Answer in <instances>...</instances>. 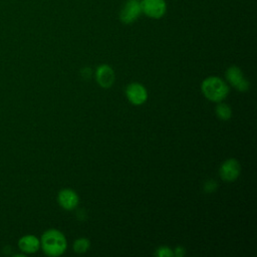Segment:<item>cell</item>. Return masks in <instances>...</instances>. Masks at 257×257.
Returning a JSON list of instances; mask_svg holds the SVG:
<instances>
[{
    "instance_id": "6da1fadb",
    "label": "cell",
    "mask_w": 257,
    "mask_h": 257,
    "mask_svg": "<svg viewBox=\"0 0 257 257\" xmlns=\"http://www.w3.org/2000/svg\"><path fill=\"white\" fill-rule=\"evenodd\" d=\"M40 246L46 255L59 256L64 253L67 247V242L60 231L56 229H49L42 234Z\"/></svg>"
},
{
    "instance_id": "7a4b0ae2",
    "label": "cell",
    "mask_w": 257,
    "mask_h": 257,
    "mask_svg": "<svg viewBox=\"0 0 257 257\" xmlns=\"http://www.w3.org/2000/svg\"><path fill=\"white\" fill-rule=\"evenodd\" d=\"M201 88L204 95L208 99L215 102L223 100L229 92V87L226 82L217 76H210L205 78L202 82Z\"/></svg>"
},
{
    "instance_id": "3957f363",
    "label": "cell",
    "mask_w": 257,
    "mask_h": 257,
    "mask_svg": "<svg viewBox=\"0 0 257 257\" xmlns=\"http://www.w3.org/2000/svg\"><path fill=\"white\" fill-rule=\"evenodd\" d=\"M228 81L239 91H246L249 88V81L244 76L242 70L237 66H230L226 71Z\"/></svg>"
},
{
    "instance_id": "277c9868",
    "label": "cell",
    "mask_w": 257,
    "mask_h": 257,
    "mask_svg": "<svg viewBox=\"0 0 257 257\" xmlns=\"http://www.w3.org/2000/svg\"><path fill=\"white\" fill-rule=\"evenodd\" d=\"M142 13V6L139 0H127L120 11V20L130 24L136 21Z\"/></svg>"
},
{
    "instance_id": "5b68a950",
    "label": "cell",
    "mask_w": 257,
    "mask_h": 257,
    "mask_svg": "<svg viewBox=\"0 0 257 257\" xmlns=\"http://www.w3.org/2000/svg\"><path fill=\"white\" fill-rule=\"evenodd\" d=\"M125 95L127 99L136 105L143 104L148 98V92L144 85L138 82H133L126 86Z\"/></svg>"
},
{
    "instance_id": "8992f818",
    "label": "cell",
    "mask_w": 257,
    "mask_h": 257,
    "mask_svg": "<svg viewBox=\"0 0 257 257\" xmlns=\"http://www.w3.org/2000/svg\"><path fill=\"white\" fill-rule=\"evenodd\" d=\"M142 12L152 18H160L166 12V2L164 0H143L141 2Z\"/></svg>"
},
{
    "instance_id": "52a82bcc",
    "label": "cell",
    "mask_w": 257,
    "mask_h": 257,
    "mask_svg": "<svg viewBox=\"0 0 257 257\" xmlns=\"http://www.w3.org/2000/svg\"><path fill=\"white\" fill-rule=\"evenodd\" d=\"M241 167L237 160L229 159L225 161L220 167V176L224 181H235L240 175Z\"/></svg>"
},
{
    "instance_id": "ba28073f",
    "label": "cell",
    "mask_w": 257,
    "mask_h": 257,
    "mask_svg": "<svg viewBox=\"0 0 257 257\" xmlns=\"http://www.w3.org/2000/svg\"><path fill=\"white\" fill-rule=\"evenodd\" d=\"M95 77L98 84L104 88H108L114 81V72L107 64H101L96 68Z\"/></svg>"
},
{
    "instance_id": "9c48e42d",
    "label": "cell",
    "mask_w": 257,
    "mask_h": 257,
    "mask_svg": "<svg viewBox=\"0 0 257 257\" xmlns=\"http://www.w3.org/2000/svg\"><path fill=\"white\" fill-rule=\"evenodd\" d=\"M59 205L65 210H72L78 204V196L71 189H63L57 195Z\"/></svg>"
},
{
    "instance_id": "30bf717a",
    "label": "cell",
    "mask_w": 257,
    "mask_h": 257,
    "mask_svg": "<svg viewBox=\"0 0 257 257\" xmlns=\"http://www.w3.org/2000/svg\"><path fill=\"white\" fill-rule=\"evenodd\" d=\"M19 249L27 254H32L38 251L40 240L34 235H24L18 241Z\"/></svg>"
},
{
    "instance_id": "8fae6325",
    "label": "cell",
    "mask_w": 257,
    "mask_h": 257,
    "mask_svg": "<svg viewBox=\"0 0 257 257\" xmlns=\"http://www.w3.org/2000/svg\"><path fill=\"white\" fill-rule=\"evenodd\" d=\"M216 114L218 117L222 120H227L232 115V109L231 107L226 103H219L216 106Z\"/></svg>"
},
{
    "instance_id": "7c38bea8",
    "label": "cell",
    "mask_w": 257,
    "mask_h": 257,
    "mask_svg": "<svg viewBox=\"0 0 257 257\" xmlns=\"http://www.w3.org/2000/svg\"><path fill=\"white\" fill-rule=\"evenodd\" d=\"M88 247H89V241L85 238H79L75 240L73 244V249L76 253H84L85 251H87Z\"/></svg>"
},
{
    "instance_id": "4fadbf2b",
    "label": "cell",
    "mask_w": 257,
    "mask_h": 257,
    "mask_svg": "<svg viewBox=\"0 0 257 257\" xmlns=\"http://www.w3.org/2000/svg\"><path fill=\"white\" fill-rule=\"evenodd\" d=\"M156 255L159 257H173L174 252L169 247H160L157 249Z\"/></svg>"
},
{
    "instance_id": "5bb4252c",
    "label": "cell",
    "mask_w": 257,
    "mask_h": 257,
    "mask_svg": "<svg viewBox=\"0 0 257 257\" xmlns=\"http://www.w3.org/2000/svg\"><path fill=\"white\" fill-rule=\"evenodd\" d=\"M215 189H216V183L213 180H210L205 184V191L206 192L210 193V192H213Z\"/></svg>"
},
{
    "instance_id": "9a60e30c",
    "label": "cell",
    "mask_w": 257,
    "mask_h": 257,
    "mask_svg": "<svg viewBox=\"0 0 257 257\" xmlns=\"http://www.w3.org/2000/svg\"><path fill=\"white\" fill-rule=\"evenodd\" d=\"M184 254H185V250H184V248H182V247H177V248L175 249L174 256L176 255V256H178V257H181V256H183Z\"/></svg>"
},
{
    "instance_id": "2e32d148",
    "label": "cell",
    "mask_w": 257,
    "mask_h": 257,
    "mask_svg": "<svg viewBox=\"0 0 257 257\" xmlns=\"http://www.w3.org/2000/svg\"><path fill=\"white\" fill-rule=\"evenodd\" d=\"M81 74L83 75V77H84V78L89 77V76H90V74H91V70H90V68H85V69L82 71V73H81Z\"/></svg>"
}]
</instances>
